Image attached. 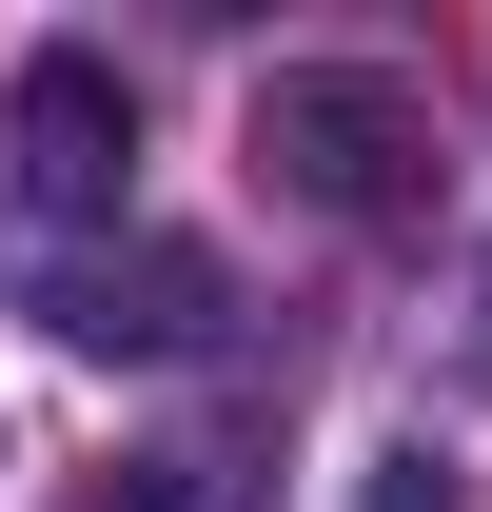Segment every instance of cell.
<instances>
[{
	"mask_svg": "<svg viewBox=\"0 0 492 512\" xmlns=\"http://www.w3.org/2000/svg\"><path fill=\"white\" fill-rule=\"evenodd\" d=\"M256 178L296 217H414L433 197V99L374 60H276L256 79Z\"/></svg>",
	"mask_w": 492,
	"mask_h": 512,
	"instance_id": "cell-1",
	"label": "cell"
},
{
	"mask_svg": "<svg viewBox=\"0 0 492 512\" xmlns=\"http://www.w3.org/2000/svg\"><path fill=\"white\" fill-rule=\"evenodd\" d=\"M40 316L79 335V355H217V316H237V276L197 237H99V256H60V296Z\"/></svg>",
	"mask_w": 492,
	"mask_h": 512,
	"instance_id": "cell-2",
	"label": "cell"
},
{
	"mask_svg": "<svg viewBox=\"0 0 492 512\" xmlns=\"http://www.w3.org/2000/svg\"><path fill=\"white\" fill-rule=\"evenodd\" d=\"M119 178H138L119 60H99V40H40V60H20V197H40V217H119Z\"/></svg>",
	"mask_w": 492,
	"mask_h": 512,
	"instance_id": "cell-3",
	"label": "cell"
},
{
	"mask_svg": "<svg viewBox=\"0 0 492 512\" xmlns=\"http://www.w3.org/2000/svg\"><path fill=\"white\" fill-rule=\"evenodd\" d=\"M79 512H256V473L237 453H138L119 493H79Z\"/></svg>",
	"mask_w": 492,
	"mask_h": 512,
	"instance_id": "cell-4",
	"label": "cell"
},
{
	"mask_svg": "<svg viewBox=\"0 0 492 512\" xmlns=\"http://www.w3.org/2000/svg\"><path fill=\"white\" fill-rule=\"evenodd\" d=\"M374 512H453V473L433 453H374Z\"/></svg>",
	"mask_w": 492,
	"mask_h": 512,
	"instance_id": "cell-5",
	"label": "cell"
},
{
	"mask_svg": "<svg viewBox=\"0 0 492 512\" xmlns=\"http://www.w3.org/2000/svg\"><path fill=\"white\" fill-rule=\"evenodd\" d=\"M473 375H492V276H473Z\"/></svg>",
	"mask_w": 492,
	"mask_h": 512,
	"instance_id": "cell-6",
	"label": "cell"
}]
</instances>
